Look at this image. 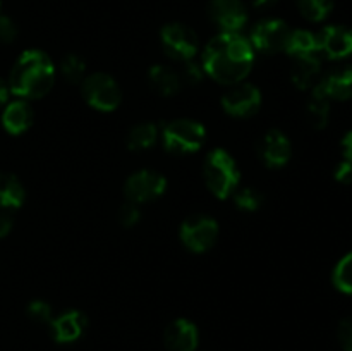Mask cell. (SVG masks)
<instances>
[{
  "instance_id": "cell-10",
  "label": "cell",
  "mask_w": 352,
  "mask_h": 351,
  "mask_svg": "<svg viewBox=\"0 0 352 351\" xmlns=\"http://www.w3.org/2000/svg\"><path fill=\"white\" fill-rule=\"evenodd\" d=\"M289 34H291V30L287 23L280 19H265L251 30V36L248 40L253 45L254 50H260L263 54H277V52H284Z\"/></svg>"
},
{
  "instance_id": "cell-29",
  "label": "cell",
  "mask_w": 352,
  "mask_h": 351,
  "mask_svg": "<svg viewBox=\"0 0 352 351\" xmlns=\"http://www.w3.org/2000/svg\"><path fill=\"white\" fill-rule=\"evenodd\" d=\"M182 65H184L181 74L182 81L189 83V85H198V83H201L203 76H205V69H203V65L199 62L191 58V61L182 62Z\"/></svg>"
},
{
  "instance_id": "cell-35",
  "label": "cell",
  "mask_w": 352,
  "mask_h": 351,
  "mask_svg": "<svg viewBox=\"0 0 352 351\" xmlns=\"http://www.w3.org/2000/svg\"><path fill=\"white\" fill-rule=\"evenodd\" d=\"M340 148H342L344 160L352 162V131L346 133V136L342 138V141H340Z\"/></svg>"
},
{
  "instance_id": "cell-21",
  "label": "cell",
  "mask_w": 352,
  "mask_h": 351,
  "mask_svg": "<svg viewBox=\"0 0 352 351\" xmlns=\"http://www.w3.org/2000/svg\"><path fill=\"white\" fill-rule=\"evenodd\" d=\"M26 193L19 179L12 174L0 172V206L3 210L19 209L24 203Z\"/></svg>"
},
{
  "instance_id": "cell-22",
  "label": "cell",
  "mask_w": 352,
  "mask_h": 351,
  "mask_svg": "<svg viewBox=\"0 0 352 351\" xmlns=\"http://www.w3.org/2000/svg\"><path fill=\"white\" fill-rule=\"evenodd\" d=\"M158 136V126L153 123H140L134 127H131L129 134H127V148L133 151H143L153 147L157 143Z\"/></svg>"
},
{
  "instance_id": "cell-15",
  "label": "cell",
  "mask_w": 352,
  "mask_h": 351,
  "mask_svg": "<svg viewBox=\"0 0 352 351\" xmlns=\"http://www.w3.org/2000/svg\"><path fill=\"white\" fill-rule=\"evenodd\" d=\"M198 329L188 319H177L167 326L164 343L168 351H195L198 348Z\"/></svg>"
},
{
  "instance_id": "cell-16",
  "label": "cell",
  "mask_w": 352,
  "mask_h": 351,
  "mask_svg": "<svg viewBox=\"0 0 352 351\" xmlns=\"http://www.w3.org/2000/svg\"><path fill=\"white\" fill-rule=\"evenodd\" d=\"M52 334L57 343H74L85 334L88 327V317L79 310H67L52 319Z\"/></svg>"
},
{
  "instance_id": "cell-7",
  "label": "cell",
  "mask_w": 352,
  "mask_h": 351,
  "mask_svg": "<svg viewBox=\"0 0 352 351\" xmlns=\"http://www.w3.org/2000/svg\"><path fill=\"white\" fill-rule=\"evenodd\" d=\"M167 189V179L153 169H141L127 178L124 184V195L127 202L146 203L160 198Z\"/></svg>"
},
{
  "instance_id": "cell-5",
  "label": "cell",
  "mask_w": 352,
  "mask_h": 351,
  "mask_svg": "<svg viewBox=\"0 0 352 351\" xmlns=\"http://www.w3.org/2000/svg\"><path fill=\"white\" fill-rule=\"evenodd\" d=\"M81 92L86 103L100 112H113L122 100L119 85L107 72L86 76L81 83Z\"/></svg>"
},
{
  "instance_id": "cell-33",
  "label": "cell",
  "mask_w": 352,
  "mask_h": 351,
  "mask_svg": "<svg viewBox=\"0 0 352 351\" xmlns=\"http://www.w3.org/2000/svg\"><path fill=\"white\" fill-rule=\"evenodd\" d=\"M336 181L340 182V184H349L352 182V162L342 160L336 167Z\"/></svg>"
},
{
  "instance_id": "cell-8",
  "label": "cell",
  "mask_w": 352,
  "mask_h": 351,
  "mask_svg": "<svg viewBox=\"0 0 352 351\" xmlns=\"http://www.w3.org/2000/svg\"><path fill=\"white\" fill-rule=\"evenodd\" d=\"M162 47L165 54L179 62L191 61L196 57L199 48V40L191 28L181 23H170L162 30Z\"/></svg>"
},
{
  "instance_id": "cell-11",
  "label": "cell",
  "mask_w": 352,
  "mask_h": 351,
  "mask_svg": "<svg viewBox=\"0 0 352 351\" xmlns=\"http://www.w3.org/2000/svg\"><path fill=\"white\" fill-rule=\"evenodd\" d=\"M208 16L222 33H239L248 21L246 7L241 0H212Z\"/></svg>"
},
{
  "instance_id": "cell-32",
  "label": "cell",
  "mask_w": 352,
  "mask_h": 351,
  "mask_svg": "<svg viewBox=\"0 0 352 351\" xmlns=\"http://www.w3.org/2000/svg\"><path fill=\"white\" fill-rule=\"evenodd\" d=\"M339 341L342 344L344 351H352V317H346L339 323Z\"/></svg>"
},
{
  "instance_id": "cell-26",
  "label": "cell",
  "mask_w": 352,
  "mask_h": 351,
  "mask_svg": "<svg viewBox=\"0 0 352 351\" xmlns=\"http://www.w3.org/2000/svg\"><path fill=\"white\" fill-rule=\"evenodd\" d=\"M332 281L339 291L346 292V295H352V251L347 253L337 264V267L333 268Z\"/></svg>"
},
{
  "instance_id": "cell-28",
  "label": "cell",
  "mask_w": 352,
  "mask_h": 351,
  "mask_svg": "<svg viewBox=\"0 0 352 351\" xmlns=\"http://www.w3.org/2000/svg\"><path fill=\"white\" fill-rule=\"evenodd\" d=\"M28 315L30 319H33L34 322L40 323H50L54 315H52V306L47 301H41V299H34L28 305Z\"/></svg>"
},
{
  "instance_id": "cell-9",
  "label": "cell",
  "mask_w": 352,
  "mask_h": 351,
  "mask_svg": "<svg viewBox=\"0 0 352 351\" xmlns=\"http://www.w3.org/2000/svg\"><path fill=\"white\" fill-rule=\"evenodd\" d=\"M222 109L232 117H251L260 110L261 92L251 83L241 81L222 95Z\"/></svg>"
},
{
  "instance_id": "cell-27",
  "label": "cell",
  "mask_w": 352,
  "mask_h": 351,
  "mask_svg": "<svg viewBox=\"0 0 352 351\" xmlns=\"http://www.w3.org/2000/svg\"><path fill=\"white\" fill-rule=\"evenodd\" d=\"M234 202H236L237 209L244 210V212H256L263 205V195L258 189L250 188H239L234 191Z\"/></svg>"
},
{
  "instance_id": "cell-19",
  "label": "cell",
  "mask_w": 352,
  "mask_h": 351,
  "mask_svg": "<svg viewBox=\"0 0 352 351\" xmlns=\"http://www.w3.org/2000/svg\"><path fill=\"white\" fill-rule=\"evenodd\" d=\"M148 81H150L151 88L162 96L177 95L182 86L181 74L175 69L164 64L151 65L150 71H148Z\"/></svg>"
},
{
  "instance_id": "cell-37",
  "label": "cell",
  "mask_w": 352,
  "mask_h": 351,
  "mask_svg": "<svg viewBox=\"0 0 352 351\" xmlns=\"http://www.w3.org/2000/svg\"><path fill=\"white\" fill-rule=\"evenodd\" d=\"M7 98H9V88H7V86L0 81V107L6 105Z\"/></svg>"
},
{
  "instance_id": "cell-12",
  "label": "cell",
  "mask_w": 352,
  "mask_h": 351,
  "mask_svg": "<svg viewBox=\"0 0 352 351\" xmlns=\"http://www.w3.org/2000/svg\"><path fill=\"white\" fill-rule=\"evenodd\" d=\"M260 157L263 164L270 169H280L287 165V162L292 157V145L291 140L285 136L282 131L270 129L261 140L260 147Z\"/></svg>"
},
{
  "instance_id": "cell-17",
  "label": "cell",
  "mask_w": 352,
  "mask_h": 351,
  "mask_svg": "<svg viewBox=\"0 0 352 351\" xmlns=\"http://www.w3.org/2000/svg\"><path fill=\"white\" fill-rule=\"evenodd\" d=\"M34 119L33 109L30 102L23 98H17L14 102L7 103L2 114V124L7 133L23 134L31 127Z\"/></svg>"
},
{
  "instance_id": "cell-24",
  "label": "cell",
  "mask_w": 352,
  "mask_h": 351,
  "mask_svg": "<svg viewBox=\"0 0 352 351\" xmlns=\"http://www.w3.org/2000/svg\"><path fill=\"white\" fill-rule=\"evenodd\" d=\"M60 74L72 85H79L86 78L85 58L76 54H67L60 62Z\"/></svg>"
},
{
  "instance_id": "cell-4",
  "label": "cell",
  "mask_w": 352,
  "mask_h": 351,
  "mask_svg": "<svg viewBox=\"0 0 352 351\" xmlns=\"http://www.w3.org/2000/svg\"><path fill=\"white\" fill-rule=\"evenodd\" d=\"M206 129L192 119H174L162 127V143L168 153H196L205 145Z\"/></svg>"
},
{
  "instance_id": "cell-20",
  "label": "cell",
  "mask_w": 352,
  "mask_h": 351,
  "mask_svg": "<svg viewBox=\"0 0 352 351\" xmlns=\"http://www.w3.org/2000/svg\"><path fill=\"white\" fill-rule=\"evenodd\" d=\"M284 52L291 55L292 58L306 57V55H320L318 34L311 33L308 30L291 31Z\"/></svg>"
},
{
  "instance_id": "cell-14",
  "label": "cell",
  "mask_w": 352,
  "mask_h": 351,
  "mask_svg": "<svg viewBox=\"0 0 352 351\" xmlns=\"http://www.w3.org/2000/svg\"><path fill=\"white\" fill-rule=\"evenodd\" d=\"M320 54L332 61H342L352 55V30L346 26H327L318 34Z\"/></svg>"
},
{
  "instance_id": "cell-34",
  "label": "cell",
  "mask_w": 352,
  "mask_h": 351,
  "mask_svg": "<svg viewBox=\"0 0 352 351\" xmlns=\"http://www.w3.org/2000/svg\"><path fill=\"white\" fill-rule=\"evenodd\" d=\"M12 217L7 212H0V237H6L12 231Z\"/></svg>"
},
{
  "instance_id": "cell-31",
  "label": "cell",
  "mask_w": 352,
  "mask_h": 351,
  "mask_svg": "<svg viewBox=\"0 0 352 351\" xmlns=\"http://www.w3.org/2000/svg\"><path fill=\"white\" fill-rule=\"evenodd\" d=\"M17 36V28L14 21L7 16H0V41L12 43Z\"/></svg>"
},
{
  "instance_id": "cell-36",
  "label": "cell",
  "mask_w": 352,
  "mask_h": 351,
  "mask_svg": "<svg viewBox=\"0 0 352 351\" xmlns=\"http://www.w3.org/2000/svg\"><path fill=\"white\" fill-rule=\"evenodd\" d=\"M275 3H277V0H253V6L256 9H268V7L275 6Z\"/></svg>"
},
{
  "instance_id": "cell-25",
  "label": "cell",
  "mask_w": 352,
  "mask_h": 351,
  "mask_svg": "<svg viewBox=\"0 0 352 351\" xmlns=\"http://www.w3.org/2000/svg\"><path fill=\"white\" fill-rule=\"evenodd\" d=\"M298 7L306 19L320 23L330 14L333 0H298Z\"/></svg>"
},
{
  "instance_id": "cell-30",
  "label": "cell",
  "mask_w": 352,
  "mask_h": 351,
  "mask_svg": "<svg viewBox=\"0 0 352 351\" xmlns=\"http://www.w3.org/2000/svg\"><path fill=\"white\" fill-rule=\"evenodd\" d=\"M141 219V210L138 203L126 202L119 210V222L122 224L124 227H133L140 222Z\"/></svg>"
},
{
  "instance_id": "cell-3",
  "label": "cell",
  "mask_w": 352,
  "mask_h": 351,
  "mask_svg": "<svg viewBox=\"0 0 352 351\" xmlns=\"http://www.w3.org/2000/svg\"><path fill=\"white\" fill-rule=\"evenodd\" d=\"M203 178H205L206 188L213 196L226 200L234 195L239 186L241 172L229 151H226L223 148H215L206 155L205 165H203Z\"/></svg>"
},
{
  "instance_id": "cell-2",
  "label": "cell",
  "mask_w": 352,
  "mask_h": 351,
  "mask_svg": "<svg viewBox=\"0 0 352 351\" xmlns=\"http://www.w3.org/2000/svg\"><path fill=\"white\" fill-rule=\"evenodd\" d=\"M55 81V65L41 50L21 54L9 76V92L23 100H38L47 95Z\"/></svg>"
},
{
  "instance_id": "cell-6",
  "label": "cell",
  "mask_w": 352,
  "mask_h": 351,
  "mask_svg": "<svg viewBox=\"0 0 352 351\" xmlns=\"http://www.w3.org/2000/svg\"><path fill=\"white\" fill-rule=\"evenodd\" d=\"M182 244L192 253L212 250L219 237V224L208 215H192L182 222L179 231Z\"/></svg>"
},
{
  "instance_id": "cell-13",
  "label": "cell",
  "mask_w": 352,
  "mask_h": 351,
  "mask_svg": "<svg viewBox=\"0 0 352 351\" xmlns=\"http://www.w3.org/2000/svg\"><path fill=\"white\" fill-rule=\"evenodd\" d=\"M313 93H318L329 100H337V102L352 98V65L333 69L316 83Z\"/></svg>"
},
{
  "instance_id": "cell-18",
  "label": "cell",
  "mask_w": 352,
  "mask_h": 351,
  "mask_svg": "<svg viewBox=\"0 0 352 351\" xmlns=\"http://www.w3.org/2000/svg\"><path fill=\"white\" fill-rule=\"evenodd\" d=\"M322 74V61L320 55H306V57H296L292 64L291 79L296 88L309 89L315 88Z\"/></svg>"
},
{
  "instance_id": "cell-23",
  "label": "cell",
  "mask_w": 352,
  "mask_h": 351,
  "mask_svg": "<svg viewBox=\"0 0 352 351\" xmlns=\"http://www.w3.org/2000/svg\"><path fill=\"white\" fill-rule=\"evenodd\" d=\"M306 117L315 129L327 127L330 119V100L318 93H313L311 100L306 105Z\"/></svg>"
},
{
  "instance_id": "cell-1",
  "label": "cell",
  "mask_w": 352,
  "mask_h": 351,
  "mask_svg": "<svg viewBox=\"0 0 352 351\" xmlns=\"http://www.w3.org/2000/svg\"><path fill=\"white\" fill-rule=\"evenodd\" d=\"M254 64V48L241 33H220L206 43L201 65L205 74L220 85L244 81Z\"/></svg>"
}]
</instances>
